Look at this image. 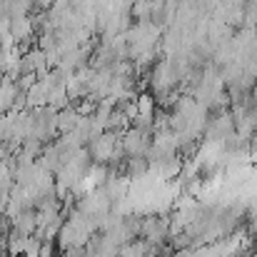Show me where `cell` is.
Wrapping results in <instances>:
<instances>
[{"label": "cell", "mask_w": 257, "mask_h": 257, "mask_svg": "<svg viewBox=\"0 0 257 257\" xmlns=\"http://www.w3.org/2000/svg\"><path fill=\"white\" fill-rule=\"evenodd\" d=\"M150 143H153V135L150 133H143L138 127H127L120 135V145L125 150V158H148Z\"/></svg>", "instance_id": "1"}, {"label": "cell", "mask_w": 257, "mask_h": 257, "mask_svg": "<svg viewBox=\"0 0 257 257\" xmlns=\"http://www.w3.org/2000/svg\"><path fill=\"white\" fill-rule=\"evenodd\" d=\"M8 222H10V232H18V235H25V237H35V227H38L35 210H20Z\"/></svg>", "instance_id": "2"}, {"label": "cell", "mask_w": 257, "mask_h": 257, "mask_svg": "<svg viewBox=\"0 0 257 257\" xmlns=\"http://www.w3.org/2000/svg\"><path fill=\"white\" fill-rule=\"evenodd\" d=\"M80 115H78V110L73 107V105H68V107H63V110H58V135H65V133H73L78 125H80Z\"/></svg>", "instance_id": "3"}, {"label": "cell", "mask_w": 257, "mask_h": 257, "mask_svg": "<svg viewBox=\"0 0 257 257\" xmlns=\"http://www.w3.org/2000/svg\"><path fill=\"white\" fill-rule=\"evenodd\" d=\"M153 255V245H148L143 237H135L125 245H120L117 257H150Z\"/></svg>", "instance_id": "4"}, {"label": "cell", "mask_w": 257, "mask_h": 257, "mask_svg": "<svg viewBox=\"0 0 257 257\" xmlns=\"http://www.w3.org/2000/svg\"><path fill=\"white\" fill-rule=\"evenodd\" d=\"M232 3H237V5H245V3H247V0H232Z\"/></svg>", "instance_id": "5"}]
</instances>
